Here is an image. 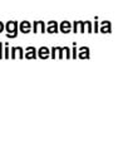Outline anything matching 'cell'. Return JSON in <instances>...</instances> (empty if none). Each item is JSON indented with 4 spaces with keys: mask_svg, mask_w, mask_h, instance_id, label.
<instances>
[{
    "mask_svg": "<svg viewBox=\"0 0 133 151\" xmlns=\"http://www.w3.org/2000/svg\"><path fill=\"white\" fill-rule=\"evenodd\" d=\"M6 30H8V38H15L18 33V23L16 22H9L6 24Z\"/></svg>",
    "mask_w": 133,
    "mask_h": 151,
    "instance_id": "cell-1",
    "label": "cell"
},
{
    "mask_svg": "<svg viewBox=\"0 0 133 151\" xmlns=\"http://www.w3.org/2000/svg\"><path fill=\"white\" fill-rule=\"evenodd\" d=\"M19 29H20L21 33H29L30 29H31V24L29 22H23L20 23V27H19Z\"/></svg>",
    "mask_w": 133,
    "mask_h": 151,
    "instance_id": "cell-2",
    "label": "cell"
},
{
    "mask_svg": "<svg viewBox=\"0 0 133 151\" xmlns=\"http://www.w3.org/2000/svg\"><path fill=\"white\" fill-rule=\"evenodd\" d=\"M26 52L28 53L25 54V58H28V59H34L35 58V49L33 48V47H29V48L26 49Z\"/></svg>",
    "mask_w": 133,
    "mask_h": 151,
    "instance_id": "cell-3",
    "label": "cell"
},
{
    "mask_svg": "<svg viewBox=\"0 0 133 151\" xmlns=\"http://www.w3.org/2000/svg\"><path fill=\"white\" fill-rule=\"evenodd\" d=\"M20 54V57L23 58V49L20 48V47H15V48H13V50H11V58L14 59V58H16V54Z\"/></svg>",
    "mask_w": 133,
    "mask_h": 151,
    "instance_id": "cell-4",
    "label": "cell"
},
{
    "mask_svg": "<svg viewBox=\"0 0 133 151\" xmlns=\"http://www.w3.org/2000/svg\"><path fill=\"white\" fill-rule=\"evenodd\" d=\"M59 29L63 32V33H68V32L70 30V24H69V23H66V22L61 23L60 27H59Z\"/></svg>",
    "mask_w": 133,
    "mask_h": 151,
    "instance_id": "cell-5",
    "label": "cell"
},
{
    "mask_svg": "<svg viewBox=\"0 0 133 151\" xmlns=\"http://www.w3.org/2000/svg\"><path fill=\"white\" fill-rule=\"evenodd\" d=\"M46 53H49V49L48 48H41L39 50V57H40V58H43V59L48 58V54H46Z\"/></svg>",
    "mask_w": 133,
    "mask_h": 151,
    "instance_id": "cell-6",
    "label": "cell"
},
{
    "mask_svg": "<svg viewBox=\"0 0 133 151\" xmlns=\"http://www.w3.org/2000/svg\"><path fill=\"white\" fill-rule=\"evenodd\" d=\"M48 32H49V33L58 32V27H56V23H55V22H51L50 24L48 25Z\"/></svg>",
    "mask_w": 133,
    "mask_h": 151,
    "instance_id": "cell-7",
    "label": "cell"
},
{
    "mask_svg": "<svg viewBox=\"0 0 133 151\" xmlns=\"http://www.w3.org/2000/svg\"><path fill=\"white\" fill-rule=\"evenodd\" d=\"M3 58V43H0V59Z\"/></svg>",
    "mask_w": 133,
    "mask_h": 151,
    "instance_id": "cell-8",
    "label": "cell"
},
{
    "mask_svg": "<svg viewBox=\"0 0 133 151\" xmlns=\"http://www.w3.org/2000/svg\"><path fill=\"white\" fill-rule=\"evenodd\" d=\"M4 58H9V48H8V47H6V49H5V57H4Z\"/></svg>",
    "mask_w": 133,
    "mask_h": 151,
    "instance_id": "cell-9",
    "label": "cell"
},
{
    "mask_svg": "<svg viewBox=\"0 0 133 151\" xmlns=\"http://www.w3.org/2000/svg\"><path fill=\"white\" fill-rule=\"evenodd\" d=\"M4 28H5V27H4V24H3L1 22H0V33H1V32L4 30Z\"/></svg>",
    "mask_w": 133,
    "mask_h": 151,
    "instance_id": "cell-10",
    "label": "cell"
}]
</instances>
